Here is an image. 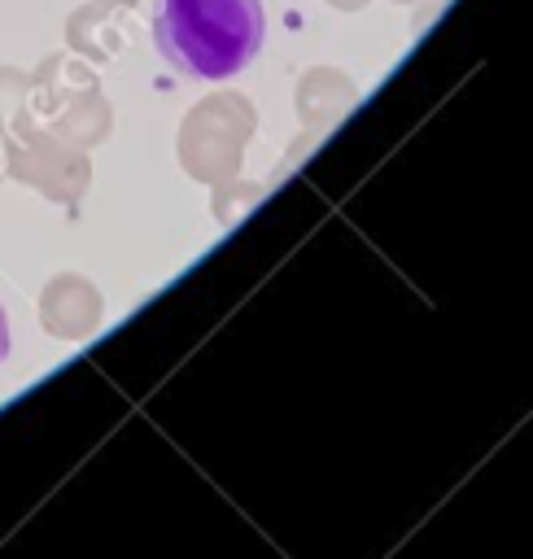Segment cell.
I'll return each instance as SVG.
<instances>
[{
  "label": "cell",
  "mask_w": 533,
  "mask_h": 559,
  "mask_svg": "<svg viewBox=\"0 0 533 559\" xmlns=\"http://www.w3.org/2000/svg\"><path fill=\"white\" fill-rule=\"evenodd\" d=\"M266 13L258 0H162L153 17L157 52L192 79H227L262 48Z\"/></svg>",
  "instance_id": "obj_1"
},
{
  "label": "cell",
  "mask_w": 533,
  "mask_h": 559,
  "mask_svg": "<svg viewBox=\"0 0 533 559\" xmlns=\"http://www.w3.org/2000/svg\"><path fill=\"white\" fill-rule=\"evenodd\" d=\"M118 39H122V31L105 9H79L70 17V44L92 52V57H114Z\"/></svg>",
  "instance_id": "obj_2"
},
{
  "label": "cell",
  "mask_w": 533,
  "mask_h": 559,
  "mask_svg": "<svg viewBox=\"0 0 533 559\" xmlns=\"http://www.w3.org/2000/svg\"><path fill=\"white\" fill-rule=\"evenodd\" d=\"M9 354V328H4V310H0V358Z\"/></svg>",
  "instance_id": "obj_3"
},
{
  "label": "cell",
  "mask_w": 533,
  "mask_h": 559,
  "mask_svg": "<svg viewBox=\"0 0 533 559\" xmlns=\"http://www.w3.org/2000/svg\"><path fill=\"white\" fill-rule=\"evenodd\" d=\"M328 4H336V9H363L367 0H328Z\"/></svg>",
  "instance_id": "obj_4"
},
{
  "label": "cell",
  "mask_w": 533,
  "mask_h": 559,
  "mask_svg": "<svg viewBox=\"0 0 533 559\" xmlns=\"http://www.w3.org/2000/svg\"><path fill=\"white\" fill-rule=\"evenodd\" d=\"M105 4H135V0H105Z\"/></svg>",
  "instance_id": "obj_5"
},
{
  "label": "cell",
  "mask_w": 533,
  "mask_h": 559,
  "mask_svg": "<svg viewBox=\"0 0 533 559\" xmlns=\"http://www.w3.org/2000/svg\"><path fill=\"white\" fill-rule=\"evenodd\" d=\"M398 4H411V0H398Z\"/></svg>",
  "instance_id": "obj_6"
}]
</instances>
